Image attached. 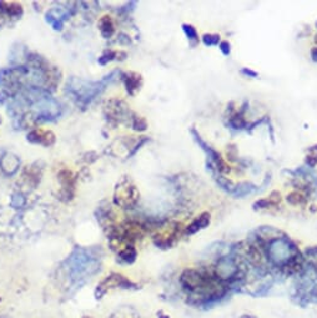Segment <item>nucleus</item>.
<instances>
[{"label": "nucleus", "mask_w": 317, "mask_h": 318, "mask_svg": "<svg viewBox=\"0 0 317 318\" xmlns=\"http://www.w3.org/2000/svg\"><path fill=\"white\" fill-rule=\"evenodd\" d=\"M70 285L78 287L100 270V259L89 249L77 248L64 262Z\"/></svg>", "instance_id": "1"}, {"label": "nucleus", "mask_w": 317, "mask_h": 318, "mask_svg": "<svg viewBox=\"0 0 317 318\" xmlns=\"http://www.w3.org/2000/svg\"><path fill=\"white\" fill-rule=\"evenodd\" d=\"M115 75H116V72H112L110 75L105 76L100 81H90L83 80V79L79 78H72L68 81L67 90L73 98L77 100L78 105H80L81 107H86L88 104H90L96 96L103 93L107 83H110Z\"/></svg>", "instance_id": "2"}, {"label": "nucleus", "mask_w": 317, "mask_h": 318, "mask_svg": "<svg viewBox=\"0 0 317 318\" xmlns=\"http://www.w3.org/2000/svg\"><path fill=\"white\" fill-rule=\"evenodd\" d=\"M297 249L285 237H277L267 246V259L277 267L297 264Z\"/></svg>", "instance_id": "3"}, {"label": "nucleus", "mask_w": 317, "mask_h": 318, "mask_svg": "<svg viewBox=\"0 0 317 318\" xmlns=\"http://www.w3.org/2000/svg\"><path fill=\"white\" fill-rule=\"evenodd\" d=\"M139 191L134 183L129 180H122L117 183L114 193V202L120 207L130 209L138 202Z\"/></svg>", "instance_id": "4"}, {"label": "nucleus", "mask_w": 317, "mask_h": 318, "mask_svg": "<svg viewBox=\"0 0 317 318\" xmlns=\"http://www.w3.org/2000/svg\"><path fill=\"white\" fill-rule=\"evenodd\" d=\"M133 283L130 282L129 280L124 277L121 275H114L111 276H107L104 281H101L100 285L98 286L95 291V296L96 298H101V297L105 294L110 288H114V287H121V288H132L133 287Z\"/></svg>", "instance_id": "5"}, {"label": "nucleus", "mask_w": 317, "mask_h": 318, "mask_svg": "<svg viewBox=\"0 0 317 318\" xmlns=\"http://www.w3.org/2000/svg\"><path fill=\"white\" fill-rule=\"evenodd\" d=\"M216 276L219 280L232 281L237 280L238 266L229 257H222L216 266Z\"/></svg>", "instance_id": "6"}, {"label": "nucleus", "mask_w": 317, "mask_h": 318, "mask_svg": "<svg viewBox=\"0 0 317 318\" xmlns=\"http://www.w3.org/2000/svg\"><path fill=\"white\" fill-rule=\"evenodd\" d=\"M106 112L110 119L116 120L119 122H122L124 120L129 119L126 116L130 115V110L128 109L126 105L122 101H117V100H111L110 102H107Z\"/></svg>", "instance_id": "7"}, {"label": "nucleus", "mask_w": 317, "mask_h": 318, "mask_svg": "<svg viewBox=\"0 0 317 318\" xmlns=\"http://www.w3.org/2000/svg\"><path fill=\"white\" fill-rule=\"evenodd\" d=\"M56 136L53 131L44 130V129H34L28 134V141L33 144H39L44 146H51L55 144Z\"/></svg>", "instance_id": "8"}, {"label": "nucleus", "mask_w": 317, "mask_h": 318, "mask_svg": "<svg viewBox=\"0 0 317 318\" xmlns=\"http://www.w3.org/2000/svg\"><path fill=\"white\" fill-rule=\"evenodd\" d=\"M60 183H61V193L60 195L67 197V201L73 199L74 196V186L75 180L73 177V173L69 170H61L57 175Z\"/></svg>", "instance_id": "9"}, {"label": "nucleus", "mask_w": 317, "mask_h": 318, "mask_svg": "<svg viewBox=\"0 0 317 318\" xmlns=\"http://www.w3.org/2000/svg\"><path fill=\"white\" fill-rule=\"evenodd\" d=\"M69 15L70 13L64 10L62 8H53L46 13V22L53 25L55 30H61L62 23Z\"/></svg>", "instance_id": "10"}, {"label": "nucleus", "mask_w": 317, "mask_h": 318, "mask_svg": "<svg viewBox=\"0 0 317 318\" xmlns=\"http://www.w3.org/2000/svg\"><path fill=\"white\" fill-rule=\"evenodd\" d=\"M121 76L128 93H129L130 95H135L136 91L140 90L141 85H143V79H141L140 74L129 72L124 73Z\"/></svg>", "instance_id": "11"}, {"label": "nucleus", "mask_w": 317, "mask_h": 318, "mask_svg": "<svg viewBox=\"0 0 317 318\" xmlns=\"http://www.w3.org/2000/svg\"><path fill=\"white\" fill-rule=\"evenodd\" d=\"M19 157L13 154H5L0 160V167H2L3 172L7 173V175H14L19 169Z\"/></svg>", "instance_id": "12"}, {"label": "nucleus", "mask_w": 317, "mask_h": 318, "mask_svg": "<svg viewBox=\"0 0 317 318\" xmlns=\"http://www.w3.org/2000/svg\"><path fill=\"white\" fill-rule=\"evenodd\" d=\"M0 10L8 17L12 18H20L23 15V7L22 4L15 2H0Z\"/></svg>", "instance_id": "13"}, {"label": "nucleus", "mask_w": 317, "mask_h": 318, "mask_svg": "<svg viewBox=\"0 0 317 318\" xmlns=\"http://www.w3.org/2000/svg\"><path fill=\"white\" fill-rule=\"evenodd\" d=\"M99 30H100L101 35L104 39H110L115 33V26L112 23V19L109 15H104L99 20Z\"/></svg>", "instance_id": "14"}, {"label": "nucleus", "mask_w": 317, "mask_h": 318, "mask_svg": "<svg viewBox=\"0 0 317 318\" xmlns=\"http://www.w3.org/2000/svg\"><path fill=\"white\" fill-rule=\"evenodd\" d=\"M209 223H210V214H208V212H204V214H201L200 216L198 217V219L194 220L193 222H191V225L188 226L187 230H186V233H188V235H193V233L198 232V231L201 230V228L206 227Z\"/></svg>", "instance_id": "15"}, {"label": "nucleus", "mask_w": 317, "mask_h": 318, "mask_svg": "<svg viewBox=\"0 0 317 318\" xmlns=\"http://www.w3.org/2000/svg\"><path fill=\"white\" fill-rule=\"evenodd\" d=\"M119 257L126 264H133L136 259V249L133 246L125 247L121 251H119Z\"/></svg>", "instance_id": "16"}, {"label": "nucleus", "mask_w": 317, "mask_h": 318, "mask_svg": "<svg viewBox=\"0 0 317 318\" xmlns=\"http://www.w3.org/2000/svg\"><path fill=\"white\" fill-rule=\"evenodd\" d=\"M121 54V52H117V51H114V50H106V51H104V54L101 55L100 57H99V64L100 65H106L107 62L112 61V60L116 59L119 55Z\"/></svg>", "instance_id": "17"}, {"label": "nucleus", "mask_w": 317, "mask_h": 318, "mask_svg": "<svg viewBox=\"0 0 317 318\" xmlns=\"http://www.w3.org/2000/svg\"><path fill=\"white\" fill-rule=\"evenodd\" d=\"M182 29H184L185 34L187 35L188 40L193 41L194 44H196L199 41V36L198 33H196V29L194 28L193 25H188V24H184L182 25Z\"/></svg>", "instance_id": "18"}, {"label": "nucleus", "mask_w": 317, "mask_h": 318, "mask_svg": "<svg viewBox=\"0 0 317 318\" xmlns=\"http://www.w3.org/2000/svg\"><path fill=\"white\" fill-rule=\"evenodd\" d=\"M306 162L311 167H315L317 165V145L308 149V155L306 156Z\"/></svg>", "instance_id": "19"}, {"label": "nucleus", "mask_w": 317, "mask_h": 318, "mask_svg": "<svg viewBox=\"0 0 317 318\" xmlns=\"http://www.w3.org/2000/svg\"><path fill=\"white\" fill-rule=\"evenodd\" d=\"M132 126H133L134 130L144 131V130H146V128H148V123H146L145 119H143V117L135 116V115H134L133 121H132Z\"/></svg>", "instance_id": "20"}, {"label": "nucleus", "mask_w": 317, "mask_h": 318, "mask_svg": "<svg viewBox=\"0 0 317 318\" xmlns=\"http://www.w3.org/2000/svg\"><path fill=\"white\" fill-rule=\"evenodd\" d=\"M203 41L206 46L216 45L220 41V35H217V34H205L203 36Z\"/></svg>", "instance_id": "21"}, {"label": "nucleus", "mask_w": 317, "mask_h": 318, "mask_svg": "<svg viewBox=\"0 0 317 318\" xmlns=\"http://www.w3.org/2000/svg\"><path fill=\"white\" fill-rule=\"evenodd\" d=\"M132 309L129 308H122L120 309V311H117L116 313L112 314L111 318H138V316L136 314H134V316H132Z\"/></svg>", "instance_id": "22"}, {"label": "nucleus", "mask_w": 317, "mask_h": 318, "mask_svg": "<svg viewBox=\"0 0 317 318\" xmlns=\"http://www.w3.org/2000/svg\"><path fill=\"white\" fill-rule=\"evenodd\" d=\"M287 201L292 205H298V204H301V202L305 201V197L298 193H292L287 196Z\"/></svg>", "instance_id": "23"}, {"label": "nucleus", "mask_w": 317, "mask_h": 318, "mask_svg": "<svg viewBox=\"0 0 317 318\" xmlns=\"http://www.w3.org/2000/svg\"><path fill=\"white\" fill-rule=\"evenodd\" d=\"M220 50H221V52L224 55H230V52H231V48H230L229 41H222V43L220 44Z\"/></svg>", "instance_id": "24"}, {"label": "nucleus", "mask_w": 317, "mask_h": 318, "mask_svg": "<svg viewBox=\"0 0 317 318\" xmlns=\"http://www.w3.org/2000/svg\"><path fill=\"white\" fill-rule=\"evenodd\" d=\"M242 73H243V74H246V75L252 76V78H256V76H258V73H256V72H252V70H248V69H243V70H242Z\"/></svg>", "instance_id": "25"}, {"label": "nucleus", "mask_w": 317, "mask_h": 318, "mask_svg": "<svg viewBox=\"0 0 317 318\" xmlns=\"http://www.w3.org/2000/svg\"><path fill=\"white\" fill-rule=\"evenodd\" d=\"M311 55H312V59L315 60V61H317V48L312 49V51H311Z\"/></svg>", "instance_id": "26"}, {"label": "nucleus", "mask_w": 317, "mask_h": 318, "mask_svg": "<svg viewBox=\"0 0 317 318\" xmlns=\"http://www.w3.org/2000/svg\"><path fill=\"white\" fill-rule=\"evenodd\" d=\"M159 318H169L167 316H161V317H159Z\"/></svg>", "instance_id": "27"}, {"label": "nucleus", "mask_w": 317, "mask_h": 318, "mask_svg": "<svg viewBox=\"0 0 317 318\" xmlns=\"http://www.w3.org/2000/svg\"><path fill=\"white\" fill-rule=\"evenodd\" d=\"M0 123H2V117H0Z\"/></svg>", "instance_id": "28"}, {"label": "nucleus", "mask_w": 317, "mask_h": 318, "mask_svg": "<svg viewBox=\"0 0 317 318\" xmlns=\"http://www.w3.org/2000/svg\"><path fill=\"white\" fill-rule=\"evenodd\" d=\"M0 318H9V317H0Z\"/></svg>", "instance_id": "29"}, {"label": "nucleus", "mask_w": 317, "mask_h": 318, "mask_svg": "<svg viewBox=\"0 0 317 318\" xmlns=\"http://www.w3.org/2000/svg\"><path fill=\"white\" fill-rule=\"evenodd\" d=\"M84 318H91V317H84Z\"/></svg>", "instance_id": "30"}, {"label": "nucleus", "mask_w": 317, "mask_h": 318, "mask_svg": "<svg viewBox=\"0 0 317 318\" xmlns=\"http://www.w3.org/2000/svg\"><path fill=\"white\" fill-rule=\"evenodd\" d=\"M316 26H317V23H316Z\"/></svg>", "instance_id": "31"}]
</instances>
